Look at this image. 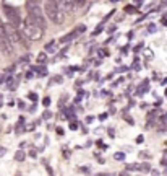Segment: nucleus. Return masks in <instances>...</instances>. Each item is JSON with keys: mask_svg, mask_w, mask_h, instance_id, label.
<instances>
[{"mask_svg": "<svg viewBox=\"0 0 167 176\" xmlns=\"http://www.w3.org/2000/svg\"><path fill=\"white\" fill-rule=\"evenodd\" d=\"M44 12L47 15V18L55 25H62L65 16H63V12L57 7V3L54 0H45V5H44Z\"/></svg>", "mask_w": 167, "mask_h": 176, "instance_id": "f257e3e1", "label": "nucleus"}, {"mask_svg": "<svg viewBox=\"0 0 167 176\" xmlns=\"http://www.w3.org/2000/svg\"><path fill=\"white\" fill-rule=\"evenodd\" d=\"M21 26H23V35H25V38H28V39H31V41H39V39L42 38V33H44V30H41V28H37L36 25H33L29 20H25L21 23Z\"/></svg>", "mask_w": 167, "mask_h": 176, "instance_id": "f03ea898", "label": "nucleus"}, {"mask_svg": "<svg viewBox=\"0 0 167 176\" xmlns=\"http://www.w3.org/2000/svg\"><path fill=\"white\" fill-rule=\"evenodd\" d=\"M28 20L31 21L33 25H36L37 28L41 30H45V18H44V13L41 7H33V8H28Z\"/></svg>", "mask_w": 167, "mask_h": 176, "instance_id": "7ed1b4c3", "label": "nucleus"}, {"mask_svg": "<svg viewBox=\"0 0 167 176\" xmlns=\"http://www.w3.org/2000/svg\"><path fill=\"white\" fill-rule=\"evenodd\" d=\"M3 13H5V16H7V20H8V23L10 25H13V26H21V15H20V12L16 10L15 7H11V5H8L7 2H3Z\"/></svg>", "mask_w": 167, "mask_h": 176, "instance_id": "20e7f679", "label": "nucleus"}, {"mask_svg": "<svg viewBox=\"0 0 167 176\" xmlns=\"http://www.w3.org/2000/svg\"><path fill=\"white\" fill-rule=\"evenodd\" d=\"M57 3V7H59L63 13H72L75 10V2L73 0H54Z\"/></svg>", "mask_w": 167, "mask_h": 176, "instance_id": "39448f33", "label": "nucleus"}, {"mask_svg": "<svg viewBox=\"0 0 167 176\" xmlns=\"http://www.w3.org/2000/svg\"><path fill=\"white\" fill-rule=\"evenodd\" d=\"M78 35H76V31H72V33H68L67 36H63V38H60V44H65V43H68V41H72V39H75Z\"/></svg>", "mask_w": 167, "mask_h": 176, "instance_id": "423d86ee", "label": "nucleus"}, {"mask_svg": "<svg viewBox=\"0 0 167 176\" xmlns=\"http://www.w3.org/2000/svg\"><path fill=\"white\" fill-rule=\"evenodd\" d=\"M55 46H57V41H50L49 44H45V54H54L57 51Z\"/></svg>", "mask_w": 167, "mask_h": 176, "instance_id": "0eeeda50", "label": "nucleus"}, {"mask_svg": "<svg viewBox=\"0 0 167 176\" xmlns=\"http://www.w3.org/2000/svg\"><path fill=\"white\" fill-rule=\"evenodd\" d=\"M7 88L8 90H15L16 88V80L13 78V75H8V78H7Z\"/></svg>", "mask_w": 167, "mask_h": 176, "instance_id": "6e6552de", "label": "nucleus"}, {"mask_svg": "<svg viewBox=\"0 0 167 176\" xmlns=\"http://www.w3.org/2000/svg\"><path fill=\"white\" fill-rule=\"evenodd\" d=\"M39 3H41V0H26V10L33 7H39Z\"/></svg>", "mask_w": 167, "mask_h": 176, "instance_id": "1a4fd4ad", "label": "nucleus"}, {"mask_svg": "<svg viewBox=\"0 0 167 176\" xmlns=\"http://www.w3.org/2000/svg\"><path fill=\"white\" fill-rule=\"evenodd\" d=\"M25 157H26V153L23 152V150H18V152L15 153V160L16 162H23V160H25Z\"/></svg>", "mask_w": 167, "mask_h": 176, "instance_id": "9d476101", "label": "nucleus"}, {"mask_svg": "<svg viewBox=\"0 0 167 176\" xmlns=\"http://www.w3.org/2000/svg\"><path fill=\"white\" fill-rule=\"evenodd\" d=\"M114 158L117 162H123L125 160V153L123 152H117V153H114Z\"/></svg>", "mask_w": 167, "mask_h": 176, "instance_id": "9b49d317", "label": "nucleus"}, {"mask_svg": "<svg viewBox=\"0 0 167 176\" xmlns=\"http://www.w3.org/2000/svg\"><path fill=\"white\" fill-rule=\"evenodd\" d=\"M45 60H47V54H45V52H41L37 55V62H39V64H45Z\"/></svg>", "mask_w": 167, "mask_h": 176, "instance_id": "f8f14e48", "label": "nucleus"}, {"mask_svg": "<svg viewBox=\"0 0 167 176\" xmlns=\"http://www.w3.org/2000/svg\"><path fill=\"white\" fill-rule=\"evenodd\" d=\"M140 171H143V173H148V171H151V166H149L148 163H145V165H140Z\"/></svg>", "mask_w": 167, "mask_h": 176, "instance_id": "ddd939ff", "label": "nucleus"}, {"mask_svg": "<svg viewBox=\"0 0 167 176\" xmlns=\"http://www.w3.org/2000/svg\"><path fill=\"white\" fill-rule=\"evenodd\" d=\"M125 12H126V13H136L138 8H135L133 5H128V7H125Z\"/></svg>", "mask_w": 167, "mask_h": 176, "instance_id": "4468645a", "label": "nucleus"}, {"mask_svg": "<svg viewBox=\"0 0 167 176\" xmlns=\"http://www.w3.org/2000/svg\"><path fill=\"white\" fill-rule=\"evenodd\" d=\"M75 31H76V35H81V33L86 31V26L84 25H80L78 28H75Z\"/></svg>", "mask_w": 167, "mask_h": 176, "instance_id": "2eb2a0df", "label": "nucleus"}, {"mask_svg": "<svg viewBox=\"0 0 167 176\" xmlns=\"http://www.w3.org/2000/svg\"><path fill=\"white\" fill-rule=\"evenodd\" d=\"M28 98H29V100H33L34 101V104H36V101H37V93H29V95H28Z\"/></svg>", "mask_w": 167, "mask_h": 176, "instance_id": "dca6fc26", "label": "nucleus"}, {"mask_svg": "<svg viewBox=\"0 0 167 176\" xmlns=\"http://www.w3.org/2000/svg\"><path fill=\"white\" fill-rule=\"evenodd\" d=\"M161 165L167 168V152H164V157H162V160H161Z\"/></svg>", "mask_w": 167, "mask_h": 176, "instance_id": "f3484780", "label": "nucleus"}, {"mask_svg": "<svg viewBox=\"0 0 167 176\" xmlns=\"http://www.w3.org/2000/svg\"><path fill=\"white\" fill-rule=\"evenodd\" d=\"M102 28H104V26H102V25H99V26H97L96 30H94V33H93V36H97V35H99V33L102 31Z\"/></svg>", "mask_w": 167, "mask_h": 176, "instance_id": "a211bd4d", "label": "nucleus"}, {"mask_svg": "<svg viewBox=\"0 0 167 176\" xmlns=\"http://www.w3.org/2000/svg\"><path fill=\"white\" fill-rule=\"evenodd\" d=\"M42 104H44V106H45V108H47V106H49V104H50V98H49V96H45V98H44V100H42Z\"/></svg>", "mask_w": 167, "mask_h": 176, "instance_id": "6ab92c4d", "label": "nucleus"}, {"mask_svg": "<svg viewBox=\"0 0 167 176\" xmlns=\"http://www.w3.org/2000/svg\"><path fill=\"white\" fill-rule=\"evenodd\" d=\"M42 117H44V119H50V117H52V113H50V111H45L44 114H42Z\"/></svg>", "mask_w": 167, "mask_h": 176, "instance_id": "aec40b11", "label": "nucleus"}, {"mask_svg": "<svg viewBox=\"0 0 167 176\" xmlns=\"http://www.w3.org/2000/svg\"><path fill=\"white\" fill-rule=\"evenodd\" d=\"M123 119H125V121L128 122V124H133V119H131L130 116H126V114H123Z\"/></svg>", "mask_w": 167, "mask_h": 176, "instance_id": "412c9836", "label": "nucleus"}, {"mask_svg": "<svg viewBox=\"0 0 167 176\" xmlns=\"http://www.w3.org/2000/svg\"><path fill=\"white\" fill-rule=\"evenodd\" d=\"M143 142H145V137H143V135H138V137H136V144H143Z\"/></svg>", "mask_w": 167, "mask_h": 176, "instance_id": "4be33fe9", "label": "nucleus"}, {"mask_svg": "<svg viewBox=\"0 0 167 176\" xmlns=\"http://www.w3.org/2000/svg\"><path fill=\"white\" fill-rule=\"evenodd\" d=\"M5 153H7V149H5V147H2V145H0V157H3Z\"/></svg>", "mask_w": 167, "mask_h": 176, "instance_id": "5701e85b", "label": "nucleus"}, {"mask_svg": "<svg viewBox=\"0 0 167 176\" xmlns=\"http://www.w3.org/2000/svg\"><path fill=\"white\" fill-rule=\"evenodd\" d=\"M70 129H72V130H76V129H78L76 122H72V124H70Z\"/></svg>", "mask_w": 167, "mask_h": 176, "instance_id": "b1692460", "label": "nucleus"}, {"mask_svg": "<svg viewBox=\"0 0 167 176\" xmlns=\"http://www.w3.org/2000/svg\"><path fill=\"white\" fill-rule=\"evenodd\" d=\"M140 157H141V158H149V153H148V152H141Z\"/></svg>", "mask_w": 167, "mask_h": 176, "instance_id": "393cba45", "label": "nucleus"}, {"mask_svg": "<svg viewBox=\"0 0 167 176\" xmlns=\"http://www.w3.org/2000/svg\"><path fill=\"white\" fill-rule=\"evenodd\" d=\"M29 157H33V158H36V157H37V153H36V150H31V152H29Z\"/></svg>", "mask_w": 167, "mask_h": 176, "instance_id": "a878e982", "label": "nucleus"}, {"mask_svg": "<svg viewBox=\"0 0 167 176\" xmlns=\"http://www.w3.org/2000/svg\"><path fill=\"white\" fill-rule=\"evenodd\" d=\"M148 31H156V26H154V25H149V26H148Z\"/></svg>", "mask_w": 167, "mask_h": 176, "instance_id": "bb28decb", "label": "nucleus"}, {"mask_svg": "<svg viewBox=\"0 0 167 176\" xmlns=\"http://www.w3.org/2000/svg\"><path fill=\"white\" fill-rule=\"evenodd\" d=\"M109 135H111V137H114V135H115V130H114V129H109Z\"/></svg>", "mask_w": 167, "mask_h": 176, "instance_id": "cd10ccee", "label": "nucleus"}, {"mask_svg": "<svg viewBox=\"0 0 167 176\" xmlns=\"http://www.w3.org/2000/svg\"><path fill=\"white\" fill-rule=\"evenodd\" d=\"M99 119H101V121H104V119H107V114H106V113H104V114H101Z\"/></svg>", "mask_w": 167, "mask_h": 176, "instance_id": "c85d7f7f", "label": "nucleus"}, {"mask_svg": "<svg viewBox=\"0 0 167 176\" xmlns=\"http://www.w3.org/2000/svg\"><path fill=\"white\" fill-rule=\"evenodd\" d=\"M57 134H59V135H63V129L59 127V129H57Z\"/></svg>", "mask_w": 167, "mask_h": 176, "instance_id": "c756f323", "label": "nucleus"}, {"mask_svg": "<svg viewBox=\"0 0 167 176\" xmlns=\"http://www.w3.org/2000/svg\"><path fill=\"white\" fill-rule=\"evenodd\" d=\"M81 171H83V173H89L91 170H89V168H81Z\"/></svg>", "mask_w": 167, "mask_h": 176, "instance_id": "7c9ffc66", "label": "nucleus"}, {"mask_svg": "<svg viewBox=\"0 0 167 176\" xmlns=\"http://www.w3.org/2000/svg\"><path fill=\"white\" fill-rule=\"evenodd\" d=\"M162 25H165V26H167V18H162Z\"/></svg>", "mask_w": 167, "mask_h": 176, "instance_id": "2f4dec72", "label": "nucleus"}, {"mask_svg": "<svg viewBox=\"0 0 167 176\" xmlns=\"http://www.w3.org/2000/svg\"><path fill=\"white\" fill-rule=\"evenodd\" d=\"M96 176H109L107 173H101V174H96Z\"/></svg>", "mask_w": 167, "mask_h": 176, "instance_id": "473e14b6", "label": "nucleus"}, {"mask_svg": "<svg viewBox=\"0 0 167 176\" xmlns=\"http://www.w3.org/2000/svg\"><path fill=\"white\" fill-rule=\"evenodd\" d=\"M2 104H3V98L0 96V106H2Z\"/></svg>", "mask_w": 167, "mask_h": 176, "instance_id": "72a5a7b5", "label": "nucleus"}, {"mask_svg": "<svg viewBox=\"0 0 167 176\" xmlns=\"http://www.w3.org/2000/svg\"><path fill=\"white\" fill-rule=\"evenodd\" d=\"M3 80H5V78H3V75H0V83H2Z\"/></svg>", "mask_w": 167, "mask_h": 176, "instance_id": "f704fd0d", "label": "nucleus"}, {"mask_svg": "<svg viewBox=\"0 0 167 176\" xmlns=\"http://www.w3.org/2000/svg\"><path fill=\"white\" fill-rule=\"evenodd\" d=\"M120 176H128V173H122V174H120Z\"/></svg>", "mask_w": 167, "mask_h": 176, "instance_id": "c9c22d12", "label": "nucleus"}, {"mask_svg": "<svg viewBox=\"0 0 167 176\" xmlns=\"http://www.w3.org/2000/svg\"><path fill=\"white\" fill-rule=\"evenodd\" d=\"M164 173H165V174H167V168H165V170H164Z\"/></svg>", "mask_w": 167, "mask_h": 176, "instance_id": "e433bc0d", "label": "nucleus"}, {"mask_svg": "<svg viewBox=\"0 0 167 176\" xmlns=\"http://www.w3.org/2000/svg\"><path fill=\"white\" fill-rule=\"evenodd\" d=\"M111 2H118V0H111Z\"/></svg>", "mask_w": 167, "mask_h": 176, "instance_id": "4c0bfd02", "label": "nucleus"}, {"mask_svg": "<svg viewBox=\"0 0 167 176\" xmlns=\"http://www.w3.org/2000/svg\"><path fill=\"white\" fill-rule=\"evenodd\" d=\"M165 95H167V90H165Z\"/></svg>", "mask_w": 167, "mask_h": 176, "instance_id": "58836bf2", "label": "nucleus"}, {"mask_svg": "<svg viewBox=\"0 0 167 176\" xmlns=\"http://www.w3.org/2000/svg\"><path fill=\"white\" fill-rule=\"evenodd\" d=\"M16 176H20V173H18V174H16Z\"/></svg>", "mask_w": 167, "mask_h": 176, "instance_id": "ea45409f", "label": "nucleus"}, {"mask_svg": "<svg viewBox=\"0 0 167 176\" xmlns=\"http://www.w3.org/2000/svg\"><path fill=\"white\" fill-rule=\"evenodd\" d=\"M0 130H2V127H0Z\"/></svg>", "mask_w": 167, "mask_h": 176, "instance_id": "a19ab883", "label": "nucleus"}]
</instances>
